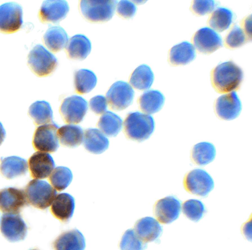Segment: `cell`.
Wrapping results in <instances>:
<instances>
[{
	"instance_id": "cell-33",
	"label": "cell",
	"mask_w": 252,
	"mask_h": 250,
	"mask_svg": "<svg viewBox=\"0 0 252 250\" xmlns=\"http://www.w3.org/2000/svg\"><path fill=\"white\" fill-rule=\"evenodd\" d=\"M233 19L232 11L225 7H219L212 13L209 25L215 30L222 32L230 26Z\"/></svg>"
},
{
	"instance_id": "cell-31",
	"label": "cell",
	"mask_w": 252,
	"mask_h": 250,
	"mask_svg": "<svg viewBox=\"0 0 252 250\" xmlns=\"http://www.w3.org/2000/svg\"><path fill=\"white\" fill-rule=\"evenodd\" d=\"M122 125V119L110 111L103 113L97 123L99 129L107 136H116L121 131Z\"/></svg>"
},
{
	"instance_id": "cell-34",
	"label": "cell",
	"mask_w": 252,
	"mask_h": 250,
	"mask_svg": "<svg viewBox=\"0 0 252 250\" xmlns=\"http://www.w3.org/2000/svg\"><path fill=\"white\" fill-rule=\"evenodd\" d=\"M73 176L71 170L67 167L58 166L53 169L49 178L52 187L58 191L65 189L70 184Z\"/></svg>"
},
{
	"instance_id": "cell-15",
	"label": "cell",
	"mask_w": 252,
	"mask_h": 250,
	"mask_svg": "<svg viewBox=\"0 0 252 250\" xmlns=\"http://www.w3.org/2000/svg\"><path fill=\"white\" fill-rule=\"evenodd\" d=\"M69 10V5L65 0H44L39 11V19L44 23H57L66 17Z\"/></svg>"
},
{
	"instance_id": "cell-35",
	"label": "cell",
	"mask_w": 252,
	"mask_h": 250,
	"mask_svg": "<svg viewBox=\"0 0 252 250\" xmlns=\"http://www.w3.org/2000/svg\"><path fill=\"white\" fill-rule=\"evenodd\" d=\"M182 211L184 215L189 219L197 222L203 216L205 209L204 204L201 201L190 199L183 203Z\"/></svg>"
},
{
	"instance_id": "cell-18",
	"label": "cell",
	"mask_w": 252,
	"mask_h": 250,
	"mask_svg": "<svg viewBox=\"0 0 252 250\" xmlns=\"http://www.w3.org/2000/svg\"><path fill=\"white\" fill-rule=\"evenodd\" d=\"M134 231L138 238L146 243L157 240L162 233V228L156 219L146 217L137 221Z\"/></svg>"
},
{
	"instance_id": "cell-38",
	"label": "cell",
	"mask_w": 252,
	"mask_h": 250,
	"mask_svg": "<svg viewBox=\"0 0 252 250\" xmlns=\"http://www.w3.org/2000/svg\"><path fill=\"white\" fill-rule=\"evenodd\" d=\"M215 7V2L212 0H196L193 1L192 8L193 11L199 15H204L211 12Z\"/></svg>"
},
{
	"instance_id": "cell-23",
	"label": "cell",
	"mask_w": 252,
	"mask_h": 250,
	"mask_svg": "<svg viewBox=\"0 0 252 250\" xmlns=\"http://www.w3.org/2000/svg\"><path fill=\"white\" fill-rule=\"evenodd\" d=\"M28 171L27 161L18 156H11L1 158L0 172L8 179L25 175Z\"/></svg>"
},
{
	"instance_id": "cell-7",
	"label": "cell",
	"mask_w": 252,
	"mask_h": 250,
	"mask_svg": "<svg viewBox=\"0 0 252 250\" xmlns=\"http://www.w3.org/2000/svg\"><path fill=\"white\" fill-rule=\"evenodd\" d=\"M58 125L54 122L40 125L33 134L32 145L39 152L53 153L59 147L57 130Z\"/></svg>"
},
{
	"instance_id": "cell-6",
	"label": "cell",
	"mask_w": 252,
	"mask_h": 250,
	"mask_svg": "<svg viewBox=\"0 0 252 250\" xmlns=\"http://www.w3.org/2000/svg\"><path fill=\"white\" fill-rule=\"evenodd\" d=\"M184 186L188 192L204 197L214 188V182L208 172L197 168L190 171L186 175Z\"/></svg>"
},
{
	"instance_id": "cell-19",
	"label": "cell",
	"mask_w": 252,
	"mask_h": 250,
	"mask_svg": "<svg viewBox=\"0 0 252 250\" xmlns=\"http://www.w3.org/2000/svg\"><path fill=\"white\" fill-rule=\"evenodd\" d=\"M74 208V198L68 193H61L56 196L50 210L56 219L63 222H67L72 217Z\"/></svg>"
},
{
	"instance_id": "cell-43",
	"label": "cell",
	"mask_w": 252,
	"mask_h": 250,
	"mask_svg": "<svg viewBox=\"0 0 252 250\" xmlns=\"http://www.w3.org/2000/svg\"><path fill=\"white\" fill-rule=\"evenodd\" d=\"M251 16H250V18H249V19H247L246 21V23H245V29H246V31L247 33L248 34H250V37H251V30L250 29H249V27L250 28H251Z\"/></svg>"
},
{
	"instance_id": "cell-39",
	"label": "cell",
	"mask_w": 252,
	"mask_h": 250,
	"mask_svg": "<svg viewBox=\"0 0 252 250\" xmlns=\"http://www.w3.org/2000/svg\"><path fill=\"white\" fill-rule=\"evenodd\" d=\"M135 5L128 0H120L117 5V12L119 15L125 18L132 17L136 12Z\"/></svg>"
},
{
	"instance_id": "cell-32",
	"label": "cell",
	"mask_w": 252,
	"mask_h": 250,
	"mask_svg": "<svg viewBox=\"0 0 252 250\" xmlns=\"http://www.w3.org/2000/svg\"><path fill=\"white\" fill-rule=\"evenodd\" d=\"M97 77L91 70L81 69L75 72L74 86L77 93L84 94L91 92L95 86Z\"/></svg>"
},
{
	"instance_id": "cell-11",
	"label": "cell",
	"mask_w": 252,
	"mask_h": 250,
	"mask_svg": "<svg viewBox=\"0 0 252 250\" xmlns=\"http://www.w3.org/2000/svg\"><path fill=\"white\" fill-rule=\"evenodd\" d=\"M0 229L2 235L12 242L24 240L27 233V226L19 214H3L0 219Z\"/></svg>"
},
{
	"instance_id": "cell-5",
	"label": "cell",
	"mask_w": 252,
	"mask_h": 250,
	"mask_svg": "<svg viewBox=\"0 0 252 250\" xmlns=\"http://www.w3.org/2000/svg\"><path fill=\"white\" fill-rule=\"evenodd\" d=\"M117 0H81L80 8L83 16L93 22H105L113 17Z\"/></svg>"
},
{
	"instance_id": "cell-22",
	"label": "cell",
	"mask_w": 252,
	"mask_h": 250,
	"mask_svg": "<svg viewBox=\"0 0 252 250\" xmlns=\"http://www.w3.org/2000/svg\"><path fill=\"white\" fill-rule=\"evenodd\" d=\"M83 141L85 149L95 154L103 153L109 146L108 139L101 131L96 128L86 129Z\"/></svg>"
},
{
	"instance_id": "cell-29",
	"label": "cell",
	"mask_w": 252,
	"mask_h": 250,
	"mask_svg": "<svg viewBox=\"0 0 252 250\" xmlns=\"http://www.w3.org/2000/svg\"><path fill=\"white\" fill-rule=\"evenodd\" d=\"M154 80V75L151 68L146 64L138 66L132 72L129 79L131 85L136 89H149Z\"/></svg>"
},
{
	"instance_id": "cell-30",
	"label": "cell",
	"mask_w": 252,
	"mask_h": 250,
	"mask_svg": "<svg viewBox=\"0 0 252 250\" xmlns=\"http://www.w3.org/2000/svg\"><path fill=\"white\" fill-rule=\"evenodd\" d=\"M28 113L36 125L53 122L51 107L46 101H36L33 103L29 107Z\"/></svg>"
},
{
	"instance_id": "cell-28",
	"label": "cell",
	"mask_w": 252,
	"mask_h": 250,
	"mask_svg": "<svg viewBox=\"0 0 252 250\" xmlns=\"http://www.w3.org/2000/svg\"><path fill=\"white\" fill-rule=\"evenodd\" d=\"M216 155L214 145L208 142L195 144L191 151V158L199 166L206 165L214 160Z\"/></svg>"
},
{
	"instance_id": "cell-42",
	"label": "cell",
	"mask_w": 252,
	"mask_h": 250,
	"mask_svg": "<svg viewBox=\"0 0 252 250\" xmlns=\"http://www.w3.org/2000/svg\"><path fill=\"white\" fill-rule=\"evenodd\" d=\"M5 131L4 128L3 127L2 125L0 122V145L3 142L5 137Z\"/></svg>"
},
{
	"instance_id": "cell-3",
	"label": "cell",
	"mask_w": 252,
	"mask_h": 250,
	"mask_svg": "<svg viewBox=\"0 0 252 250\" xmlns=\"http://www.w3.org/2000/svg\"><path fill=\"white\" fill-rule=\"evenodd\" d=\"M25 192L28 203L41 210L49 207L57 194L56 189L49 183L37 179L30 181Z\"/></svg>"
},
{
	"instance_id": "cell-41",
	"label": "cell",
	"mask_w": 252,
	"mask_h": 250,
	"mask_svg": "<svg viewBox=\"0 0 252 250\" xmlns=\"http://www.w3.org/2000/svg\"><path fill=\"white\" fill-rule=\"evenodd\" d=\"M243 232L244 234L247 237V239L251 240V222L246 223L243 228Z\"/></svg>"
},
{
	"instance_id": "cell-16",
	"label": "cell",
	"mask_w": 252,
	"mask_h": 250,
	"mask_svg": "<svg viewBox=\"0 0 252 250\" xmlns=\"http://www.w3.org/2000/svg\"><path fill=\"white\" fill-rule=\"evenodd\" d=\"M193 43L197 50L204 54L213 53L222 46L221 36L208 27L201 28L196 32Z\"/></svg>"
},
{
	"instance_id": "cell-26",
	"label": "cell",
	"mask_w": 252,
	"mask_h": 250,
	"mask_svg": "<svg viewBox=\"0 0 252 250\" xmlns=\"http://www.w3.org/2000/svg\"><path fill=\"white\" fill-rule=\"evenodd\" d=\"M43 40L50 51L58 52L66 47L68 36L63 28L60 26H52L45 33Z\"/></svg>"
},
{
	"instance_id": "cell-4",
	"label": "cell",
	"mask_w": 252,
	"mask_h": 250,
	"mask_svg": "<svg viewBox=\"0 0 252 250\" xmlns=\"http://www.w3.org/2000/svg\"><path fill=\"white\" fill-rule=\"evenodd\" d=\"M28 64L31 70L38 77H45L54 71L58 65L56 57L40 44H37L30 51Z\"/></svg>"
},
{
	"instance_id": "cell-25",
	"label": "cell",
	"mask_w": 252,
	"mask_h": 250,
	"mask_svg": "<svg viewBox=\"0 0 252 250\" xmlns=\"http://www.w3.org/2000/svg\"><path fill=\"white\" fill-rule=\"evenodd\" d=\"M196 57L194 46L188 41H184L171 48L169 53L170 62L174 65H185Z\"/></svg>"
},
{
	"instance_id": "cell-2",
	"label": "cell",
	"mask_w": 252,
	"mask_h": 250,
	"mask_svg": "<svg viewBox=\"0 0 252 250\" xmlns=\"http://www.w3.org/2000/svg\"><path fill=\"white\" fill-rule=\"evenodd\" d=\"M155 127L153 117L139 112L129 113L124 123L126 137L138 142L148 139L154 132Z\"/></svg>"
},
{
	"instance_id": "cell-10",
	"label": "cell",
	"mask_w": 252,
	"mask_h": 250,
	"mask_svg": "<svg viewBox=\"0 0 252 250\" xmlns=\"http://www.w3.org/2000/svg\"><path fill=\"white\" fill-rule=\"evenodd\" d=\"M87 110V101L78 95L65 98L60 108V112L64 121L66 123L72 124L82 122Z\"/></svg>"
},
{
	"instance_id": "cell-8",
	"label": "cell",
	"mask_w": 252,
	"mask_h": 250,
	"mask_svg": "<svg viewBox=\"0 0 252 250\" xmlns=\"http://www.w3.org/2000/svg\"><path fill=\"white\" fill-rule=\"evenodd\" d=\"M23 9L14 2L0 5V31L12 33L19 31L23 24Z\"/></svg>"
},
{
	"instance_id": "cell-24",
	"label": "cell",
	"mask_w": 252,
	"mask_h": 250,
	"mask_svg": "<svg viewBox=\"0 0 252 250\" xmlns=\"http://www.w3.org/2000/svg\"><path fill=\"white\" fill-rule=\"evenodd\" d=\"M165 97L158 90L145 92L139 97L138 103L141 111L148 115L158 112L163 107Z\"/></svg>"
},
{
	"instance_id": "cell-40",
	"label": "cell",
	"mask_w": 252,
	"mask_h": 250,
	"mask_svg": "<svg viewBox=\"0 0 252 250\" xmlns=\"http://www.w3.org/2000/svg\"><path fill=\"white\" fill-rule=\"evenodd\" d=\"M92 111L97 115L106 112L107 108L106 98L103 95H98L92 97L89 102Z\"/></svg>"
},
{
	"instance_id": "cell-9",
	"label": "cell",
	"mask_w": 252,
	"mask_h": 250,
	"mask_svg": "<svg viewBox=\"0 0 252 250\" xmlns=\"http://www.w3.org/2000/svg\"><path fill=\"white\" fill-rule=\"evenodd\" d=\"M134 95V92L128 83L118 81L111 85L106 97L107 102L112 109L121 111L132 103Z\"/></svg>"
},
{
	"instance_id": "cell-17",
	"label": "cell",
	"mask_w": 252,
	"mask_h": 250,
	"mask_svg": "<svg viewBox=\"0 0 252 250\" xmlns=\"http://www.w3.org/2000/svg\"><path fill=\"white\" fill-rule=\"evenodd\" d=\"M28 166L31 175L33 178L42 179L50 175L55 165L50 154L36 152L29 159Z\"/></svg>"
},
{
	"instance_id": "cell-27",
	"label": "cell",
	"mask_w": 252,
	"mask_h": 250,
	"mask_svg": "<svg viewBox=\"0 0 252 250\" xmlns=\"http://www.w3.org/2000/svg\"><path fill=\"white\" fill-rule=\"evenodd\" d=\"M57 136L61 144L68 147H76L83 140V130L79 125H67L57 130Z\"/></svg>"
},
{
	"instance_id": "cell-20",
	"label": "cell",
	"mask_w": 252,
	"mask_h": 250,
	"mask_svg": "<svg viewBox=\"0 0 252 250\" xmlns=\"http://www.w3.org/2000/svg\"><path fill=\"white\" fill-rule=\"evenodd\" d=\"M85 246V238L77 229L63 232L53 243L54 250H84Z\"/></svg>"
},
{
	"instance_id": "cell-44",
	"label": "cell",
	"mask_w": 252,
	"mask_h": 250,
	"mask_svg": "<svg viewBox=\"0 0 252 250\" xmlns=\"http://www.w3.org/2000/svg\"><path fill=\"white\" fill-rule=\"evenodd\" d=\"M37 250L36 249H33V250Z\"/></svg>"
},
{
	"instance_id": "cell-36",
	"label": "cell",
	"mask_w": 252,
	"mask_h": 250,
	"mask_svg": "<svg viewBox=\"0 0 252 250\" xmlns=\"http://www.w3.org/2000/svg\"><path fill=\"white\" fill-rule=\"evenodd\" d=\"M146 247L134 230L128 229L123 234L120 243L121 250H143Z\"/></svg>"
},
{
	"instance_id": "cell-14",
	"label": "cell",
	"mask_w": 252,
	"mask_h": 250,
	"mask_svg": "<svg viewBox=\"0 0 252 250\" xmlns=\"http://www.w3.org/2000/svg\"><path fill=\"white\" fill-rule=\"evenodd\" d=\"M181 209L180 201L174 196H168L156 202L154 214L159 222L169 224L178 218Z\"/></svg>"
},
{
	"instance_id": "cell-13",
	"label": "cell",
	"mask_w": 252,
	"mask_h": 250,
	"mask_svg": "<svg viewBox=\"0 0 252 250\" xmlns=\"http://www.w3.org/2000/svg\"><path fill=\"white\" fill-rule=\"evenodd\" d=\"M215 109L220 119L229 121L239 115L242 110V104L236 93L232 91L217 98Z\"/></svg>"
},
{
	"instance_id": "cell-37",
	"label": "cell",
	"mask_w": 252,
	"mask_h": 250,
	"mask_svg": "<svg viewBox=\"0 0 252 250\" xmlns=\"http://www.w3.org/2000/svg\"><path fill=\"white\" fill-rule=\"evenodd\" d=\"M245 41V35L243 30L235 25L225 38L226 45L230 48H235L242 46Z\"/></svg>"
},
{
	"instance_id": "cell-1",
	"label": "cell",
	"mask_w": 252,
	"mask_h": 250,
	"mask_svg": "<svg viewBox=\"0 0 252 250\" xmlns=\"http://www.w3.org/2000/svg\"><path fill=\"white\" fill-rule=\"evenodd\" d=\"M243 78L240 67L232 61L218 64L212 73L214 87L220 93H227L239 88Z\"/></svg>"
},
{
	"instance_id": "cell-12",
	"label": "cell",
	"mask_w": 252,
	"mask_h": 250,
	"mask_svg": "<svg viewBox=\"0 0 252 250\" xmlns=\"http://www.w3.org/2000/svg\"><path fill=\"white\" fill-rule=\"evenodd\" d=\"M25 192L9 187L0 190V210L5 214H18L27 205Z\"/></svg>"
},
{
	"instance_id": "cell-21",
	"label": "cell",
	"mask_w": 252,
	"mask_h": 250,
	"mask_svg": "<svg viewBox=\"0 0 252 250\" xmlns=\"http://www.w3.org/2000/svg\"><path fill=\"white\" fill-rule=\"evenodd\" d=\"M91 49L90 40L85 35L81 34L71 37L66 46L68 56L74 60H84L90 53Z\"/></svg>"
}]
</instances>
